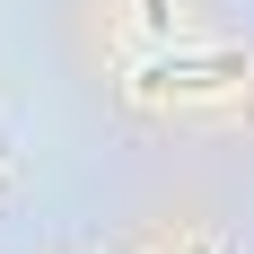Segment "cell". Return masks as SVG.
Returning <instances> with one entry per match:
<instances>
[]
</instances>
